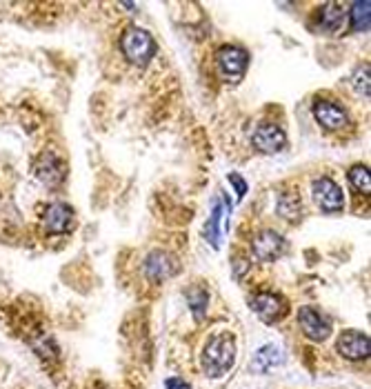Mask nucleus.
Returning <instances> with one entry per match:
<instances>
[{"label": "nucleus", "mask_w": 371, "mask_h": 389, "mask_svg": "<svg viewBox=\"0 0 371 389\" xmlns=\"http://www.w3.org/2000/svg\"><path fill=\"white\" fill-rule=\"evenodd\" d=\"M336 350L342 358H347V360H367L371 354V340L365 331L347 329L338 336Z\"/></svg>", "instance_id": "f8f14e48"}, {"label": "nucleus", "mask_w": 371, "mask_h": 389, "mask_svg": "<svg viewBox=\"0 0 371 389\" xmlns=\"http://www.w3.org/2000/svg\"><path fill=\"white\" fill-rule=\"evenodd\" d=\"M369 13H371V3L369 0H358V3L349 5V13L347 18L351 20V30L367 34L369 32Z\"/></svg>", "instance_id": "6ab92c4d"}, {"label": "nucleus", "mask_w": 371, "mask_h": 389, "mask_svg": "<svg viewBox=\"0 0 371 389\" xmlns=\"http://www.w3.org/2000/svg\"><path fill=\"white\" fill-rule=\"evenodd\" d=\"M284 363V352L282 347L276 345V343H269V345H263L258 352L253 354L251 358V371L253 374H267L271 369H276Z\"/></svg>", "instance_id": "dca6fc26"}, {"label": "nucleus", "mask_w": 371, "mask_h": 389, "mask_svg": "<svg viewBox=\"0 0 371 389\" xmlns=\"http://www.w3.org/2000/svg\"><path fill=\"white\" fill-rule=\"evenodd\" d=\"M165 389H191V385H189L187 381H182V378L174 376V378H167V381H165Z\"/></svg>", "instance_id": "5701e85b"}, {"label": "nucleus", "mask_w": 371, "mask_h": 389, "mask_svg": "<svg viewBox=\"0 0 371 389\" xmlns=\"http://www.w3.org/2000/svg\"><path fill=\"white\" fill-rule=\"evenodd\" d=\"M187 305L191 310V316L196 321H203L207 316V307H209V291L205 285H196L191 289H187Z\"/></svg>", "instance_id": "a211bd4d"}, {"label": "nucleus", "mask_w": 371, "mask_h": 389, "mask_svg": "<svg viewBox=\"0 0 371 389\" xmlns=\"http://www.w3.org/2000/svg\"><path fill=\"white\" fill-rule=\"evenodd\" d=\"M311 196L325 214H338L345 207V193H342L340 185L336 180L320 176L311 183Z\"/></svg>", "instance_id": "39448f33"}, {"label": "nucleus", "mask_w": 371, "mask_h": 389, "mask_svg": "<svg viewBox=\"0 0 371 389\" xmlns=\"http://www.w3.org/2000/svg\"><path fill=\"white\" fill-rule=\"evenodd\" d=\"M227 180H229L232 187L236 189V196H238V200L245 198V193H247V183H245V178H242L240 174H236V172H232L229 176H227Z\"/></svg>", "instance_id": "4be33fe9"}, {"label": "nucleus", "mask_w": 371, "mask_h": 389, "mask_svg": "<svg viewBox=\"0 0 371 389\" xmlns=\"http://www.w3.org/2000/svg\"><path fill=\"white\" fill-rule=\"evenodd\" d=\"M74 222H76L74 207L67 203H51L42 212V229H45V234H54V236L69 234L74 229Z\"/></svg>", "instance_id": "1a4fd4ad"}, {"label": "nucleus", "mask_w": 371, "mask_h": 389, "mask_svg": "<svg viewBox=\"0 0 371 389\" xmlns=\"http://www.w3.org/2000/svg\"><path fill=\"white\" fill-rule=\"evenodd\" d=\"M347 178H349L351 187L356 191H360L363 196H369L371 193V172H369L367 165H360V162L353 165L349 170V174H347Z\"/></svg>", "instance_id": "aec40b11"}, {"label": "nucleus", "mask_w": 371, "mask_h": 389, "mask_svg": "<svg viewBox=\"0 0 371 389\" xmlns=\"http://www.w3.org/2000/svg\"><path fill=\"white\" fill-rule=\"evenodd\" d=\"M142 269H145V276L149 278L151 283H163V281H167V278L176 276L178 262L171 254L156 249V252H151L145 258V262H142Z\"/></svg>", "instance_id": "4468645a"}, {"label": "nucleus", "mask_w": 371, "mask_h": 389, "mask_svg": "<svg viewBox=\"0 0 371 389\" xmlns=\"http://www.w3.org/2000/svg\"><path fill=\"white\" fill-rule=\"evenodd\" d=\"M203 371L209 378H220L236 363V336L234 333H218L211 336L201 356Z\"/></svg>", "instance_id": "f257e3e1"}, {"label": "nucleus", "mask_w": 371, "mask_h": 389, "mask_svg": "<svg viewBox=\"0 0 371 389\" xmlns=\"http://www.w3.org/2000/svg\"><path fill=\"white\" fill-rule=\"evenodd\" d=\"M34 174L45 187L56 189V187H61L65 183L67 165H65V160L61 156H56L54 151H42V154L36 158Z\"/></svg>", "instance_id": "423d86ee"}, {"label": "nucleus", "mask_w": 371, "mask_h": 389, "mask_svg": "<svg viewBox=\"0 0 371 389\" xmlns=\"http://www.w3.org/2000/svg\"><path fill=\"white\" fill-rule=\"evenodd\" d=\"M284 145H287V134L276 122H263L251 134V147L258 154H278Z\"/></svg>", "instance_id": "6e6552de"}, {"label": "nucleus", "mask_w": 371, "mask_h": 389, "mask_svg": "<svg viewBox=\"0 0 371 389\" xmlns=\"http://www.w3.org/2000/svg\"><path fill=\"white\" fill-rule=\"evenodd\" d=\"M120 7H122V9H130V11H134V9H136V5H134V3H120Z\"/></svg>", "instance_id": "393cba45"}, {"label": "nucleus", "mask_w": 371, "mask_h": 389, "mask_svg": "<svg viewBox=\"0 0 371 389\" xmlns=\"http://www.w3.org/2000/svg\"><path fill=\"white\" fill-rule=\"evenodd\" d=\"M236 265H238V267H236V272H234V274H236V278H240V276H242V272L249 269V262H245V260H238Z\"/></svg>", "instance_id": "b1692460"}, {"label": "nucleus", "mask_w": 371, "mask_h": 389, "mask_svg": "<svg viewBox=\"0 0 371 389\" xmlns=\"http://www.w3.org/2000/svg\"><path fill=\"white\" fill-rule=\"evenodd\" d=\"M349 82H351V89L356 94H360L363 98H369V87H371V74H369V65H360L356 67L351 76H349Z\"/></svg>", "instance_id": "412c9836"}, {"label": "nucleus", "mask_w": 371, "mask_h": 389, "mask_svg": "<svg viewBox=\"0 0 371 389\" xmlns=\"http://www.w3.org/2000/svg\"><path fill=\"white\" fill-rule=\"evenodd\" d=\"M345 20H347V7L340 3H325L316 13L318 30L325 34L340 32L345 27Z\"/></svg>", "instance_id": "2eb2a0df"}, {"label": "nucleus", "mask_w": 371, "mask_h": 389, "mask_svg": "<svg viewBox=\"0 0 371 389\" xmlns=\"http://www.w3.org/2000/svg\"><path fill=\"white\" fill-rule=\"evenodd\" d=\"M284 249H287V243H284L282 236L274 229H263L260 234H256L251 241V254L260 262L278 260L284 254Z\"/></svg>", "instance_id": "9d476101"}, {"label": "nucleus", "mask_w": 371, "mask_h": 389, "mask_svg": "<svg viewBox=\"0 0 371 389\" xmlns=\"http://www.w3.org/2000/svg\"><path fill=\"white\" fill-rule=\"evenodd\" d=\"M249 307L263 323H269V325L280 321V318L287 314V302H284L278 294H271V291L253 294L249 298Z\"/></svg>", "instance_id": "9b49d317"}, {"label": "nucleus", "mask_w": 371, "mask_h": 389, "mask_svg": "<svg viewBox=\"0 0 371 389\" xmlns=\"http://www.w3.org/2000/svg\"><path fill=\"white\" fill-rule=\"evenodd\" d=\"M229 214H232V200L227 198V193H222V196H218L216 203H213L211 216L205 222V229H203L205 241L213 249H220L222 236L229 231Z\"/></svg>", "instance_id": "20e7f679"}, {"label": "nucleus", "mask_w": 371, "mask_h": 389, "mask_svg": "<svg viewBox=\"0 0 371 389\" xmlns=\"http://www.w3.org/2000/svg\"><path fill=\"white\" fill-rule=\"evenodd\" d=\"M276 212L280 218L289 220V222H298L303 216V200H301V193L296 191H287V193H280L278 205H276Z\"/></svg>", "instance_id": "f3484780"}, {"label": "nucleus", "mask_w": 371, "mask_h": 389, "mask_svg": "<svg viewBox=\"0 0 371 389\" xmlns=\"http://www.w3.org/2000/svg\"><path fill=\"white\" fill-rule=\"evenodd\" d=\"M120 51L134 67H147L158 51V45L147 30L132 25L120 36Z\"/></svg>", "instance_id": "f03ea898"}, {"label": "nucleus", "mask_w": 371, "mask_h": 389, "mask_svg": "<svg viewBox=\"0 0 371 389\" xmlns=\"http://www.w3.org/2000/svg\"><path fill=\"white\" fill-rule=\"evenodd\" d=\"M216 67L220 78L227 85H236L247 74L249 67V51L236 47V45H225L216 51Z\"/></svg>", "instance_id": "7ed1b4c3"}, {"label": "nucleus", "mask_w": 371, "mask_h": 389, "mask_svg": "<svg viewBox=\"0 0 371 389\" xmlns=\"http://www.w3.org/2000/svg\"><path fill=\"white\" fill-rule=\"evenodd\" d=\"M298 325L305 331V336L313 343H325L334 331V325L329 318L322 312H318L316 307H309V305L298 310Z\"/></svg>", "instance_id": "0eeeda50"}, {"label": "nucleus", "mask_w": 371, "mask_h": 389, "mask_svg": "<svg viewBox=\"0 0 371 389\" xmlns=\"http://www.w3.org/2000/svg\"><path fill=\"white\" fill-rule=\"evenodd\" d=\"M311 111H313V118H316V122L320 125V127L329 129V132L342 129L349 122L347 109L342 107L340 103H334V101H316L311 107Z\"/></svg>", "instance_id": "ddd939ff"}]
</instances>
